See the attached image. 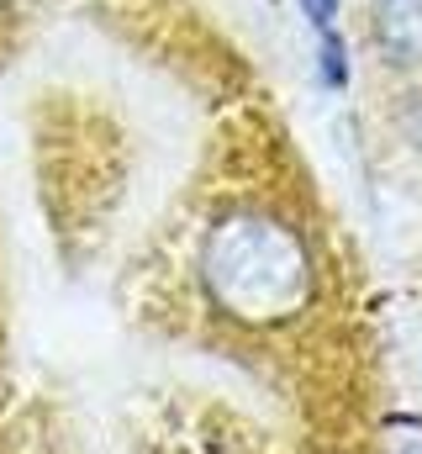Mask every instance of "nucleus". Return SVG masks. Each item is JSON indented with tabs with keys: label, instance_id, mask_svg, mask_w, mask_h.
<instances>
[{
	"label": "nucleus",
	"instance_id": "5",
	"mask_svg": "<svg viewBox=\"0 0 422 454\" xmlns=\"http://www.w3.org/2000/svg\"><path fill=\"white\" fill-rule=\"evenodd\" d=\"M0 5H11V0H0Z\"/></svg>",
	"mask_w": 422,
	"mask_h": 454
},
{
	"label": "nucleus",
	"instance_id": "1",
	"mask_svg": "<svg viewBox=\"0 0 422 454\" xmlns=\"http://www.w3.org/2000/svg\"><path fill=\"white\" fill-rule=\"evenodd\" d=\"M201 286L211 307L243 328H285L316 296L307 238L270 212H227L201 243Z\"/></svg>",
	"mask_w": 422,
	"mask_h": 454
},
{
	"label": "nucleus",
	"instance_id": "2",
	"mask_svg": "<svg viewBox=\"0 0 422 454\" xmlns=\"http://www.w3.org/2000/svg\"><path fill=\"white\" fill-rule=\"evenodd\" d=\"M370 32H375V48L396 69L422 64V0H375Z\"/></svg>",
	"mask_w": 422,
	"mask_h": 454
},
{
	"label": "nucleus",
	"instance_id": "3",
	"mask_svg": "<svg viewBox=\"0 0 422 454\" xmlns=\"http://www.w3.org/2000/svg\"><path fill=\"white\" fill-rule=\"evenodd\" d=\"M301 11L312 16L316 37H322V74L327 85H348V53L338 37V0H301Z\"/></svg>",
	"mask_w": 422,
	"mask_h": 454
},
{
	"label": "nucleus",
	"instance_id": "4",
	"mask_svg": "<svg viewBox=\"0 0 422 454\" xmlns=\"http://www.w3.org/2000/svg\"><path fill=\"white\" fill-rule=\"evenodd\" d=\"M407 454H422V444H412V450H407Z\"/></svg>",
	"mask_w": 422,
	"mask_h": 454
}]
</instances>
